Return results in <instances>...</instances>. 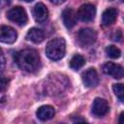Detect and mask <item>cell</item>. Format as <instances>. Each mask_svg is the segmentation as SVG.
Here are the masks:
<instances>
[{
	"instance_id": "22",
	"label": "cell",
	"mask_w": 124,
	"mask_h": 124,
	"mask_svg": "<svg viewBox=\"0 0 124 124\" xmlns=\"http://www.w3.org/2000/svg\"><path fill=\"white\" fill-rule=\"evenodd\" d=\"M10 4V0H1V7L4 8L5 6Z\"/></svg>"
},
{
	"instance_id": "11",
	"label": "cell",
	"mask_w": 124,
	"mask_h": 124,
	"mask_svg": "<svg viewBox=\"0 0 124 124\" xmlns=\"http://www.w3.org/2000/svg\"><path fill=\"white\" fill-rule=\"evenodd\" d=\"M33 16L37 22L45 21L48 16V10L43 3H37L33 8Z\"/></svg>"
},
{
	"instance_id": "2",
	"label": "cell",
	"mask_w": 124,
	"mask_h": 124,
	"mask_svg": "<svg viewBox=\"0 0 124 124\" xmlns=\"http://www.w3.org/2000/svg\"><path fill=\"white\" fill-rule=\"evenodd\" d=\"M66 52V42L63 38L50 40L46 46V54L51 60H60Z\"/></svg>"
},
{
	"instance_id": "26",
	"label": "cell",
	"mask_w": 124,
	"mask_h": 124,
	"mask_svg": "<svg viewBox=\"0 0 124 124\" xmlns=\"http://www.w3.org/2000/svg\"><path fill=\"white\" fill-rule=\"evenodd\" d=\"M23 1H25V2H32L33 0H23Z\"/></svg>"
},
{
	"instance_id": "7",
	"label": "cell",
	"mask_w": 124,
	"mask_h": 124,
	"mask_svg": "<svg viewBox=\"0 0 124 124\" xmlns=\"http://www.w3.org/2000/svg\"><path fill=\"white\" fill-rule=\"evenodd\" d=\"M81 79L86 87H95L99 82L98 73L94 68H89L82 73Z\"/></svg>"
},
{
	"instance_id": "5",
	"label": "cell",
	"mask_w": 124,
	"mask_h": 124,
	"mask_svg": "<svg viewBox=\"0 0 124 124\" xmlns=\"http://www.w3.org/2000/svg\"><path fill=\"white\" fill-rule=\"evenodd\" d=\"M77 16L78 18L83 22L92 21L96 16V8L92 4H83L78 10Z\"/></svg>"
},
{
	"instance_id": "6",
	"label": "cell",
	"mask_w": 124,
	"mask_h": 124,
	"mask_svg": "<svg viewBox=\"0 0 124 124\" xmlns=\"http://www.w3.org/2000/svg\"><path fill=\"white\" fill-rule=\"evenodd\" d=\"M103 72L108 76H111L113 78L120 79L124 77V68L119 65L112 62H108L103 66Z\"/></svg>"
},
{
	"instance_id": "1",
	"label": "cell",
	"mask_w": 124,
	"mask_h": 124,
	"mask_svg": "<svg viewBox=\"0 0 124 124\" xmlns=\"http://www.w3.org/2000/svg\"><path fill=\"white\" fill-rule=\"evenodd\" d=\"M16 62L21 70L26 72H34L39 68L40 55L35 49H23L16 53Z\"/></svg>"
},
{
	"instance_id": "4",
	"label": "cell",
	"mask_w": 124,
	"mask_h": 124,
	"mask_svg": "<svg viewBox=\"0 0 124 124\" xmlns=\"http://www.w3.org/2000/svg\"><path fill=\"white\" fill-rule=\"evenodd\" d=\"M7 17L11 21L17 23L18 25H24L28 20L25 10L20 6H16L9 10L7 13Z\"/></svg>"
},
{
	"instance_id": "18",
	"label": "cell",
	"mask_w": 124,
	"mask_h": 124,
	"mask_svg": "<svg viewBox=\"0 0 124 124\" xmlns=\"http://www.w3.org/2000/svg\"><path fill=\"white\" fill-rule=\"evenodd\" d=\"M122 32L120 31V30H115L114 31V33L112 34V36H111V39L113 40V41H115V42H120L121 40H122Z\"/></svg>"
},
{
	"instance_id": "19",
	"label": "cell",
	"mask_w": 124,
	"mask_h": 124,
	"mask_svg": "<svg viewBox=\"0 0 124 124\" xmlns=\"http://www.w3.org/2000/svg\"><path fill=\"white\" fill-rule=\"evenodd\" d=\"M7 84H8V80H6V78L3 77L2 79H1V90H2V91L5 90V87H6Z\"/></svg>"
},
{
	"instance_id": "20",
	"label": "cell",
	"mask_w": 124,
	"mask_h": 124,
	"mask_svg": "<svg viewBox=\"0 0 124 124\" xmlns=\"http://www.w3.org/2000/svg\"><path fill=\"white\" fill-rule=\"evenodd\" d=\"M52 4H55V5H60L62 3H64L66 0H49Z\"/></svg>"
},
{
	"instance_id": "8",
	"label": "cell",
	"mask_w": 124,
	"mask_h": 124,
	"mask_svg": "<svg viewBox=\"0 0 124 124\" xmlns=\"http://www.w3.org/2000/svg\"><path fill=\"white\" fill-rule=\"evenodd\" d=\"M108 111V105L105 99L96 98L92 105V113L97 117H102Z\"/></svg>"
},
{
	"instance_id": "17",
	"label": "cell",
	"mask_w": 124,
	"mask_h": 124,
	"mask_svg": "<svg viewBox=\"0 0 124 124\" xmlns=\"http://www.w3.org/2000/svg\"><path fill=\"white\" fill-rule=\"evenodd\" d=\"M106 53L110 57V58H113V59H116V58H119L120 55H121V51L118 47L114 46H108L106 47Z\"/></svg>"
},
{
	"instance_id": "3",
	"label": "cell",
	"mask_w": 124,
	"mask_h": 124,
	"mask_svg": "<svg viewBox=\"0 0 124 124\" xmlns=\"http://www.w3.org/2000/svg\"><path fill=\"white\" fill-rule=\"evenodd\" d=\"M97 33L91 28H82L77 34V41L81 46H89L96 42Z\"/></svg>"
},
{
	"instance_id": "25",
	"label": "cell",
	"mask_w": 124,
	"mask_h": 124,
	"mask_svg": "<svg viewBox=\"0 0 124 124\" xmlns=\"http://www.w3.org/2000/svg\"><path fill=\"white\" fill-rule=\"evenodd\" d=\"M111 1H114V2H119V3H121V2H123L124 0H111Z\"/></svg>"
},
{
	"instance_id": "15",
	"label": "cell",
	"mask_w": 124,
	"mask_h": 124,
	"mask_svg": "<svg viewBox=\"0 0 124 124\" xmlns=\"http://www.w3.org/2000/svg\"><path fill=\"white\" fill-rule=\"evenodd\" d=\"M84 64H85V59L80 54H75L72 57V59L70 60V67L75 71L82 68L84 66Z\"/></svg>"
},
{
	"instance_id": "9",
	"label": "cell",
	"mask_w": 124,
	"mask_h": 124,
	"mask_svg": "<svg viewBox=\"0 0 124 124\" xmlns=\"http://www.w3.org/2000/svg\"><path fill=\"white\" fill-rule=\"evenodd\" d=\"M17 38V33L16 30L10 26H1L0 29V41L5 44H13Z\"/></svg>"
},
{
	"instance_id": "23",
	"label": "cell",
	"mask_w": 124,
	"mask_h": 124,
	"mask_svg": "<svg viewBox=\"0 0 124 124\" xmlns=\"http://www.w3.org/2000/svg\"><path fill=\"white\" fill-rule=\"evenodd\" d=\"M1 59H2V68H1V69H2V71H3V70H4V65H5V58H4V54H3V53L1 54Z\"/></svg>"
},
{
	"instance_id": "13",
	"label": "cell",
	"mask_w": 124,
	"mask_h": 124,
	"mask_svg": "<svg viewBox=\"0 0 124 124\" xmlns=\"http://www.w3.org/2000/svg\"><path fill=\"white\" fill-rule=\"evenodd\" d=\"M117 15H118L117 9H115V8H108V9H107L103 13V16H102V22H103V24L106 25V26L111 25L115 21V19L117 17Z\"/></svg>"
},
{
	"instance_id": "10",
	"label": "cell",
	"mask_w": 124,
	"mask_h": 124,
	"mask_svg": "<svg viewBox=\"0 0 124 124\" xmlns=\"http://www.w3.org/2000/svg\"><path fill=\"white\" fill-rule=\"evenodd\" d=\"M62 20L66 28L72 29L76 24H77V18L78 16L75 13V11L71 8H66L62 12Z\"/></svg>"
},
{
	"instance_id": "24",
	"label": "cell",
	"mask_w": 124,
	"mask_h": 124,
	"mask_svg": "<svg viewBox=\"0 0 124 124\" xmlns=\"http://www.w3.org/2000/svg\"><path fill=\"white\" fill-rule=\"evenodd\" d=\"M85 120L82 118H73V122H84Z\"/></svg>"
},
{
	"instance_id": "21",
	"label": "cell",
	"mask_w": 124,
	"mask_h": 124,
	"mask_svg": "<svg viewBox=\"0 0 124 124\" xmlns=\"http://www.w3.org/2000/svg\"><path fill=\"white\" fill-rule=\"evenodd\" d=\"M118 122H119L120 124H124V111L120 113V115H119V119H118Z\"/></svg>"
},
{
	"instance_id": "12",
	"label": "cell",
	"mask_w": 124,
	"mask_h": 124,
	"mask_svg": "<svg viewBox=\"0 0 124 124\" xmlns=\"http://www.w3.org/2000/svg\"><path fill=\"white\" fill-rule=\"evenodd\" d=\"M54 114H55L54 108L51 106H48V105L40 107L36 112L37 117L42 121H46V120L51 119L54 116Z\"/></svg>"
},
{
	"instance_id": "16",
	"label": "cell",
	"mask_w": 124,
	"mask_h": 124,
	"mask_svg": "<svg viewBox=\"0 0 124 124\" xmlns=\"http://www.w3.org/2000/svg\"><path fill=\"white\" fill-rule=\"evenodd\" d=\"M112 90L117 99L121 103H124V85L121 83H115L112 85Z\"/></svg>"
},
{
	"instance_id": "14",
	"label": "cell",
	"mask_w": 124,
	"mask_h": 124,
	"mask_svg": "<svg viewBox=\"0 0 124 124\" xmlns=\"http://www.w3.org/2000/svg\"><path fill=\"white\" fill-rule=\"evenodd\" d=\"M44 39H45L44 32L38 28H31L26 34V40L34 44H40L44 41Z\"/></svg>"
}]
</instances>
